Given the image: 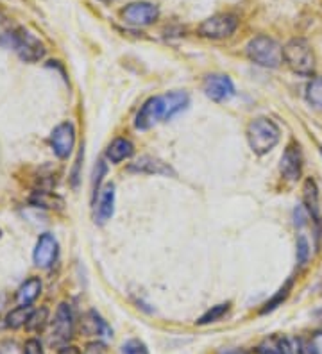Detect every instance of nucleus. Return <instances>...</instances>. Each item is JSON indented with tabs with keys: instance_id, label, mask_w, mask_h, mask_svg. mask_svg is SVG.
<instances>
[{
	"instance_id": "26",
	"label": "nucleus",
	"mask_w": 322,
	"mask_h": 354,
	"mask_svg": "<svg viewBox=\"0 0 322 354\" xmlns=\"http://www.w3.org/2000/svg\"><path fill=\"white\" fill-rule=\"evenodd\" d=\"M256 353L258 354H285V351L281 349V346H279L278 337H272V338H267L263 344H260Z\"/></svg>"
},
{
	"instance_id": "17",
	"label": "nucleus",
	"mask_w": 322,
	"mask_h": 354,
	"mask_svg": "<svg viewBox=\"0 0 322 354\" xmlns=\"http://www.w3.org/2000/svg\"><path fill=\"white\" fill-rule=\"evenodd\" d=\"M303 201L308 215L315 221H321V201H319V188L314 179H306L303 185Z\"/></svg>"
},
{
	"instance_id": "21",
	"label": "nucleus",
	"mask_w": 322,
	"mask_h": 354,
	"mask_svg": "<svg viewBox=\"0 0 322 354\" xmlns=\"http://www.w3.org/2000/svg\"><path fill=\"white\" fill-rule=\"evenodd\" d=\"M306 100L314 109L322 111V77H314L306 86Z\"/></svg>"
},
{
	"instance_id": "9",
	"label": "nucleus",
	"mask_w": 322,
	"mask_h": 354,
	"mask_svg": "<svg viewBox=\"0 0 322 354\" xmlns=\"http://www.w3.org/2000/svg\"><path fill=\"white\" fill-rule=\"evenodd\" d=\"M75 145V127L72 122H61L51 133V147L60 160H66Z\"/></svg>"
},
{
	"instance_id": "3",
	"label": "nucleus",
	"mask_w": 322,
	"mask_h": 354,
	"mask_svg": "<svg viewBox=\"0 0 322 354\" xmlns=\"http://www.w3.org/2000/svg\"><path fill=\"white\" fill-rule=\"evenodd\" d=\"M283 61L294 74L303 75V77L315 74V54L305 39H290L283 47Z\"/></svg>"
},
{
	"instance_id": "34",
	"label": "nucleus",
	"mask_w": 322,
	"mask_h": 354,
	"mask_svg": "<svg viewBox=\"0 0 322 354\" xmlns=\"http://www.w3.org/2000/svg\"><path fill=\"white\" fill-rule=\"evenodd\" d=\"M0 236H2V229H0Z\"/></svg>"
},
{
	"instance_id": "20",
	"label": "nucleus",
	"mask_w": 322,
	"mask_h": 354,
	"mask_svg": "<svg viewBox=\"0 0 322 354\" xmlns=\"http://www.w3.org/2000/svg\"><path fill=\"white\" fill-rule=\"evenodd\" d=\"M30 203L36 204L38 207H47V209H61L63 207V199L51 192H36L30 197Z\"/></svg>"
},
{
	"instance_id": "11",
	"label": "nucleus",
	"mask_w": 322,
	"mask_h": 354,
	"mask_svg": "<svg viewBox=\"0 0 322 354\" xmlns=\"http://www.w3.org/2000/svg\"><path fill=\"white\" fill-rule=\"evenodd\" d=\"M279 172L287 181H299L301 174H303V152H301L299 143H288L281 160H279Z\"/></svg>"
},
{
	"instance_id": "29",
	"label": "nucleus",
	"mask_w": 322,
	"mask_h": 354,
	"mask_svg": "<svg viewBox=\"0 0 322 354\" xmlns=\"http://www.w3.org/2000/svg\"><path fill=\"white\" fill-rule=\"evenodd\" d=\"M106 174V165L102 161H99V165L95 167V179H93V199H97V194L100 192V181H102V176Z\"/></svg>"
},
{
	"instance_id": "2",
	"label": "nucleus",
	"mask_w": 322,
	"mask_h": 354,
	"mask_svg": "<svg viewBox=\"0 0 322 354\" xmlns=\"http://www.w3.org/2000/svg\"><path fill=\"white\" fill-rule=\"evenodd\" d=\"M245 134H247V143H249L251 151L258 156L269 154L281 138V131H279L278 124L265 117L251 120Z\"/></svg>"
},
{
	"instance_id": "5",
	"label": "nucleus",
	"mask_w": 322,
	"mask_h": 354,
	"mask_svg": "<svg viewBox=\"0 0 322 354\" xmlns=\"http://www.w3.org/2000/svg\"><path fill=\"white\" fill-rule=\"evenodd\" d=\"M6 36L9 38V48H13L26 63H36L45 56V45L29 30L18 29L17 32H6Z\"/></svg>"
},
{
	"instance_id": "6",
	"label": "nucleus",
	"mask_w": 322,
	"mask_h": 354,
	"mask_svg": "<svg viewBox=\"0 0 322 354\" xmlns=\"http://www.w3.org/2000/svg\"><path fill=\"white\" fill-rule=\"evenodd\" d=\"M73 328H75V320H73V311L70 304L61 303L56 310V315L52 320V328L48 333V344L52 347H63L69 344L70 338L73 337Z\"/></svg>"
},
{
	"instance_id": "1",
	"label": "nucleus",
	"mask_w": 322,
	"mask_h": 354,
	"mask_svg": "<svg viewBox=\"0 0 322 354\" xmlns=\"http://www.w3.org/2000/svg\"><path fill=\"white\" fill-rule=\"evenodd\" d=\"M190 102V97L186 91H170L163 95H154L147 99L138 109L136 118H134V127L140 131H149L154 126L167 122L179 115L183 109H186Z\"/></svg>"
},
{
	"instance_id": "28",
	"label": "nucleus",
	"mask_w": 322,
	"mask_h": 354,
	"mask_svg": "<svg viewBox=\"0 0 322 354\" xmlns=\"http://www.w3.org/2000/svg\"><path fill=\"white\" fill-rule=\"evenodd\" d=\"M122 354H149V351H147V346L142 340L133 338V340H127L122 346Z\"/></svg>"
},
{
	"instance_id": "13",
	"label": "nucleus",
	"mask_w": 322,
	"mask_h": 354,
	"mask_svg": "<svg viewBox=\"0 0 322 354\" xmlns=\"http://www.w3.org/2000/svg\"><path fill=\"white\" fill-rule=\"evenodd\" d=\"M127 170L136 174H154V176H176L170 165L158 158H152V156H142L140 160L129 165Z\"/></svg>"
},
{
	"instance_id": "14",
	"label": "nucleus",
	"mask_w": 322,
	"mask_h": 354,
	"mask_svg": "<svg viewBox=\"0 0 322 354\" xmlns=\"http://www.w3.org/2000/svg\"><path fill=\"white\" fill-rule=\"evenodd\" d=\"M115 213V185H106L99 192V201L95 204V222L106 224Z\"/></svg>"
},
{
	"instance_id": "24",
	"label": "nucleus",
	"mask_w": 322,
	"mask_h": 354,
	"mask_svg": "<svg viewBox=\"0 0 322 354\" xmlns=\"http://www.w3.org/2000/svg\"><path fill=\"white\" fill-rule=\"evenodd\" d=\"M229 308H231V303H222L217 304V306H211V310H208L206 313L197 320V326H208L213 324V322H219V320L228 313Z\"/></svg>"
},
{
	"instance_id": "27",
	"label": "nucleus",
	"mask_w": 322,
	"mask_h": 354,
	"mask_svg": "<svg viewBox=\"0 0 322 354\" xmlns=\"http://www.w3.org/2000/svg\"><path fill=\"white\" fill-rule=\"evenodd\" d=\"M308 259H310V243L308 240L301 234V236L297 238V263H299L301 267H305V265L308 263Z\"/></svg>"
},
{
	"instance_id": "8",
	"label": "nucleus",
	"mask_w": 322,
	"mask_h": 354,
	"mask_svg": "<svg viewBox=\"0 0 322 354\" xmlns=\"http://www.w3.org/2000/svg\"><path fill=\"white\" fill-rule=\"evenodd\" d=\"M120 15L122 20L129 26L145 27L158 20L159 11L158 6L150 4V2H133V4L125 6Z\"/></svg>"
},
{
	"instance_id": "30",
	"label": "nucleus",
	"mask_w": 322,
	"mask_h": 354,
	"mask_svg": "<svg viewBox=\"0 0 322 354\" xmlns=\"http://www.w3.org/2000/svg\"><path fill=\"white\" fill-rule=\"evenodd\" d=\"M24 354H43V346L38 338H29L24 346Z\"/></svg>"
},
{
	"instance_id": "18",
	"label": "nucleus",
	"mask_w": 322,
	"mask_h": 354,
	"mask_svg": "<svg viewBox=\"0 0 322 354\" xmlns=\"http://www.w3.org/2000/svg\"><path fill=\"white\" fill-rule=\"evenodd\" d=\"M42 294V281L39 277H29L20 285L17 292V303L20 306H30Z\"/></svg>"
},
{
	"instance_id": "22",
	"label": "nucleus",
	"mask_w": 322,
	"mask_h": 354,
	"mask_svg": "<svg viewBox=\"0 0 322 354\" xmlns=\"http://www.w3.org/2000/svg\"><path fill=\"white\" fill-rule=\"evenodd\" d=\"M290 290H292V279L287 281V283H285V286H281V288L278 290V294H276L271 301H267V303L263 304V308L260 313H262V315H265V313H271V311H274L276 308L281 306V304L287 301L288 295H290Z\"/></svg>"
},
{
	"instance_id": "12",
	"label": "nucleus",
	"mask_w": 322,
	"mask_h": 354,
	"mask_svg": "<svg viewBox=\"0 0 322 354\" xmlns=\"http://www.w3.org/2000/svg\"><path fill=\"white\" fill-rule=\"evenodd\" d=\"M60 252V243H57L56 236L51 233L39 234L38 242H36L35 252H33V259L35 265L39 268H48L57 258Z\"/></svg>"
},
{
	"instance_id": "7",
	"label": "nucleus",
	"mask_w": 322,
	"mask_h": 354,
	"mask_svg": "<svg viewBox=\"0 0 322 354\" xmlns=\"http://www.w3.org/2000/svg\"><path fill=\"white\" fill-rule=\"evenodd\" d=\"M238 27V17L231 13H220L206 18L204 22L199 26V35L202 38L210 39H224L229 38Z\"/></svg>"
},
{
	"instance_id": "16",
	"label": "nucleus",
	"mask_w": 322,
	"mask_h": 354,
	"mask_svg": "<svg viewBox=\"0 0 322 354\" xmlns=\"http://www.w3.org/2000/svg\"><path fill=\"white\" fill-rule=\"evenodd\" d=\"M134 154V143L129 138H115L106 149L107 161L118 165L122 161L133 158Z\"/></svg>"
},
{
	"instance_id": "25",
	"label": "nucleus",
	"mask_w": 322,
	"mask_h": 354,
	"mask_svg": "<svg viewBox=\"0 0 322 354\" xmlns=\"http://www.w3.org/2000/svg\"><path fill=\"white\" fill-rule=\"evenodd\" d=\"M279 346L285 351V354H303V344L294 337H278Z\"/></svg>"
},
{
	"instance_id": "36",
	"label": "nucleus",
	"mask_w": 322,
	"mask_h": 354,
	"mask_svg": "<svg viewBox=\"0 0 322 354\" xmlns=\"http://www.w3.org/2000/svg\"><path fill=\"white\" fill-rule=\"evenodd\" d=\"M106 2H109V0H106Z\"/></svg>"
},
{
	"instance_id": "33",
	"label": "nucleus",
	"mask_w": 322,
	"mask_h": 354,
	"mask_svg": "<svg viewBox=\"0 0 322 354\" xmlns=\"http://www.w3.org/2000/svg\"><path fill=\"white\" fill-rule=\"evenodd\" d=\"M57 354H82V353H81V349H79V347L69 346V344H66V346H63V347H60V349H57Z\"/></svg>"
},
{
	"instance_id": "31",
	"label": "nucleus",
	"mask_w": 322,
	"mask_h": 354,
	"mask_svg": "<svg viewBox=\"0 0 322 354\" xmlns=\"http://www.w3.org/2000/svg\"><path fill=\"white\" fill-rule=\"evenodd\" d=\"M86 354H107V349L102 342H90L86 346Z\"/></svg>"
},
{
	"instance_id": "35",
	"label": "nucleus",
	"mask_w": 322,
	"mask_h": 354,
	"mask_svg": "<svg viewBox=\"0 0 322 354\" xmlns=\"http://www.w3.org/2000/svg\"><path fill=\"white\" fill-rule=\"evenodd\" d=\"M321 154H322V149H321Z\"/></svg>"
},
{
	"instance_id": "10",
	"label": "nucleus",
	"mask_w": 322,
	"mask_h": 354,
	"mask_svg": "<svg viewBox=\"0 0 322 354\" xmlns=\"http://www.w3.org/2000/svg\"><path fill=\"white\" fill-rule=\"evenodd\" d=\"M202 90H204V95L213 102H226L235 95V84L224 74L206 75L202 82Z\"/></svg>"
},
{
	"instance_id": "23",
	"label": "nucleus",
	"mask_w": 322,
	"mask_h": 354,
	"mask_svg": "<svg viewBox=\"0 0 322 354\" xmlns=\"http://www.w3.org/2000/svg\"><path fill=\"white\" fill-rule=\"evenodd\" d=\"M47 322H48V310L47 308H39V310H35L33 313H30L26 328L27 331L30 333H39L45 329Z\"/></svg>"
},
{
	"instance_id": "32",
	"label": "nucleus",
	"mask_w": 322,
	"mask_h": 354,
	"mask_svg": "<svg viewBox=\"0 0 322 354\" xmlns=\"http://www.w3.org/2000/svg\"><path fill=\"white\" fill-rule=\"evenodd\" d=\"M310 354H322V333L315 335L310 342Z\"/></svg>"
},
{
	"instance_id": "19",
	"label": "nucleus",
	"mask_w": 322,
	"mask_h": 354,
	"mask_svg": "<svg viewBox=\"0 0 322 354\" xmlns=\"http://www.w3.org/2000/svg\"><path fill=\"white\" fill-rule=\"evenodd\" d=\"M30 313H33L30 306L15 308V310H11L8 315H6V326H8V328H11V329L21 328V326L27 324V320H29Z\"/></svg>"
},
{
	"instance_id": "4",
	"label": "nucleus",
	"mask_w": 322,
	"mask_h": 354,
	"mask_svg": "<svg viewBox=\"0 0 322 354\" xmlns=\"http://www.w3.org/2000/svg\"><path fill=\"white\" fill-rule=\"evenodd\" d=\"M245 52L253 63L263 68H279L283 63V47L269 36L262 35L251 39Z\"/></svg>"
},
{
	"instance_id": "15",
	"label": "nucleus",
	"mask_w": 322,
	"mask_h": 354,
	"mask_svg": "<svg viewBox=\"0 0 322 354\" xmlns=\"http://www.w3.org/2000/svg\"><path fill=\"white\" fill-rule=\"evenodd\" d=\"M82 329H84L86 335H93L97 338H111L113 329L107 326L106 320L97 313V311H88L82 320Z\"/></svg>"
}]
</instances>
